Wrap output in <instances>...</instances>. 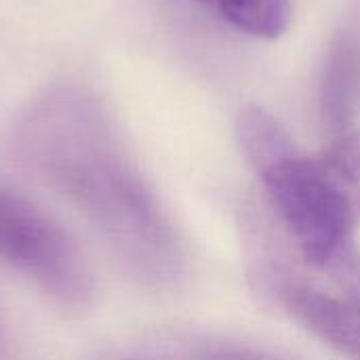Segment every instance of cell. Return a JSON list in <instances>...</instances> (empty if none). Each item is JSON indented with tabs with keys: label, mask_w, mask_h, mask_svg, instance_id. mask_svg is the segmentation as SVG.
<instances>
[{
	"label": "cell",
	"mask_w": 360,
	"mask_h": 360,
	"mask_svg": "<svg viewBox=\"0 0 360 360\" xmlns=\"http://www.w3.org/2000/svg\"><path fill=\"white\" fill-rule=\"evenodd\" d=\"M259 177L302 257L360 297V131L331 137L319 154H295Z\"/></svg>",
	"instance_id": "obj_2"
},
{
	"label": "cell",
	"mask_w": 360,
	"mask_h": 360,
	"mask_svg": "<svg viewBox=\"0 0 360 360\" xmlns=\"http://www.w3.org/2000/svg\"><path fill=\"white\" fill-rule=\"evenodd\" d=\"M215 11L232 27L255 38H278L287 32L293 8L291 0H196Z\"/></svg>",
	"instance_id": "obj_7"
},
{
	"label": "cell",
	"mask_w": 360,
	"mask_h": 360,
	"mask_svg": "<svg viewBox=\"0 0 360 360\" xmlns=\"http://www.w3.org/2000/svg\"><path fill=\"white\" fill-rule=\"evenodd\" d=\"M13 148L21 167L68 200L139 285H181L184 240L95 97L46 91L21 114Z\"/></svg>",
	"instance_id": "obj_1"
},
{
	"label": "cell",
	"mask_w": 360,
	"mask_h": 360,
	"mask_svg": "<svg viewBox=\"0 0 360 360\" xmlns=\"http://www.w3.org/2000/svg\"><path fill=\"white\" fill-rule=\"evenodd\" d=\"M0 262L61 306L84 308L95 291L76 240L40 207L0 186Z\"/></svg>",
	"instance_id": "obj_3"
},
{
	"label": "cell",
	"mask_w": 360,
	"mask_h": 360,
	"mask_svg": "<svg viewBox=\"0 0 360 360\" xmlns=\"http://www.w3.org/2000/svg\"><path fill=\"white\" fill-rule=\"evenodd\" d=\"M236 139L257 175L300 154L285 124L259 105L245 108L236 118Z\"/></svg>",
	"instance_id": "obj_6"
},
{
	"label": "cell",
	"mask_w": 360,
	"mask_h": 360,
	"mask_svg": "<svg viewBox=\"0 0 360 360\" xmlns=\"http://www.w3.org/2000/svg\"><path fill=\"white\" fill-rule=\"evenodd\" d=\"M192 360H283L249 348V346H236V344H205L194 350Z\"/></svg>",
	"instance_id": "obj_8"
},
{
	"label": "cell",
	"mask_w": 360,
	"mask_h": 360,
	"mask_svg": "<svg viewBox=\"0 0 360 360\" xmlns=\"http://www.w3.org/2000/svg\"><path fill=\"white\" fill-rule=\"evenodd\" d=\"M359 55L346 38H340L329 46L325 55L319 82L321 118L331 137L352 131L350 124L359 105Z\"/></svg>",
	"instance_id": "obj_5"
},
{
	"label": "cell",
	"mask_w": 360,
	"mask_h": 360,
	"mask_svg": "<svg viewBox=\"0 0 360 360\" xmlns=\"http://www.w3.org/2000/svg\"><path fill=\"white\" fill-rule=\"evenodd\" d=\"M283 308L312 335L350 360H360V297H335L289 278H270Z\"/></svg>",
	"instance_id": "obj_4"
}]
</instances>
